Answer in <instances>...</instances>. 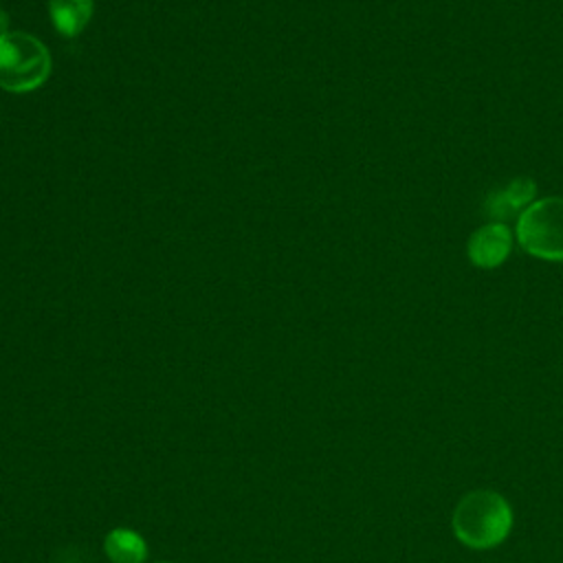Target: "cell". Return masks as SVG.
Returning <instances> with one entry per match:
<instances>
[{"mask_svg":"<svg viewBox=\"0 0 563 563\" xmlns=\"http://www.w3.org/2000/svg\"><path fill=\"white\" fill-rule=\"evenodd\" d=\"M453 534L473 550L499 545L512 528V508L495 490H471L453 510Z\"/></svg>","mask_w":563,"mask_h":563,"instance_id":"obj_1","label":"cell"},{"mask_svg":"<svg viewBox=\"0 0 563 563\" xmlns=\"http://www.w3.org/2000/svg\"><path fill=\"white\" fill-rule=\"evenodd\" d=\"M51 75V53L24 31L0 35V88L9 92H31Z\"/></svg>","mask_w":563,"mask_h":563,"instance_id":"obj_2","label":"cell"},{"mask_svg":"<svg viewBox=\"0 0 563 563\" xmlns=\"http://www.w3.org/2000/svg\"><path fill=\"white\" fill-rule=\"evenodd\" d=\"M519 246L543 262L563 264V198H537L515 222Z\"/></svg>","mask_w":563,"mask_h":563,"instance_id":"obj_3","label":"cell"},{"mask_svg":"<svg viewBox=\"0 0 563 563\" xmlns=\"http://www.w3.org/2000/svg\"><path fill=\"white\" fill-rule=\"evenodd\" d=\"M512 244L515 231L506 222L490 220L471 233L466 242V255L475 268L493 271L510 257Z\"/></svg>","mask_w":563,"mask_h":563,"instance_id":"obj_4","label":"cell"},{"mask_svg":"<svg viewBox=\"0 0 563 563\" xmlns=\"http://www.w3.org/2000/svg\"><path fill=\"white\" fill-rule=\"evenodd\" d=\"M534 200H537V183L528 176H517L486 198V213L497 222H506L512 216L519 218V213L528 209Z\"/></svg>","mask_w":563,"mask_h":563,"instance_id":"obj_5","label":"cell"},{"mask_svg":"<svg viewBox=\"0 0 563 563\" xmlns=\"http://www.w3.org/2000/svg\"><path fill=\"white\" fill-rule=\"evenodd\" d=\"M48 11L57 33L75 37L92 18V0H48Z\"/></svg>","mask_w":563,"mask_h":563,"instance_id":"obj_6","label":"cell"},{"mask_svg":"<svg viewBox=\"0 0 563 563\" xmlns=\"http://www.w3.org/2000/svg\"><path fill=\"white\" fill-rule=\"evenodd\" d=\"M103 550L112 563H143L147 559L145 539L128 528H114L103 539Z\"/></svg>","mask_w":563,"mask_h":563,"instance_id":"obj_7","label":"cell"},{"mask_svg":"<svg viewBox=\"0 0 563 563\" xmlns=\"http://www.w3.org/2000/svg\"><path fill=\"white\" fill-rule=\"evenodd\" d=\"M7 24H9V18H7V13L0 9V35L7 33Z\"/></svg>","mask_w":563,"mask_h":563,"instance_id":"obj_8","label":"cell"}]
</instances>
